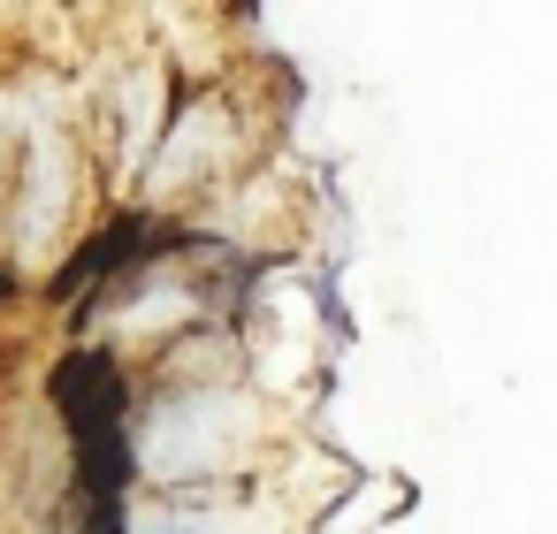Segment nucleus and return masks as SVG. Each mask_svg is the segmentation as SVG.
Segmentation results:
<instances>
[{
	"label": "nucleus",
	"instance_id": "1",
	"mask_svg": "<svg viewBox=\"0 0 557 534\" xmlns=\"http://www.w3.org/2000/svg\"><path fill=\"white\" fill-rule=\"evenodd\" d=\"M245 450H252V405H245V397H184V405H169V412L146 427V443H138L146 473H161V481L222 473V465H237Z\"/></svg>",
	"mask_w": 557,
	"mask_h": 534
},
{
	"label": "nucleus",
	"instance_id": "2",
	"mask_svg": "<svg viewBox=\"0 0 557 534\" xmlns=\"http://www.w3.org/2000/svg\"><path fill=\"white\" fill-rule=\"evenodd\" d=\"M62 207H70V146L54 131H39V146H32V199H24V245L32 252L54 245Z\"/></svg>",
	"mask_w": 557,
	"mask_h": 534
},
{
	"label": "nucleus",
	"instance_id": "3",
	"mask_svg": "<svg viewBox=\"0 0 557 534\" xmlns=\"http://www.w3.org/2000/svg\"><path fill=\"white\" fill-rule=\"evenodd\" d=\"M153 131H161V70H138L131 77V131H123V161L131 169L153 153Z\"/></svg>",
	"mask_w": 557,
	"mask_h": 534
}]
</instances>
